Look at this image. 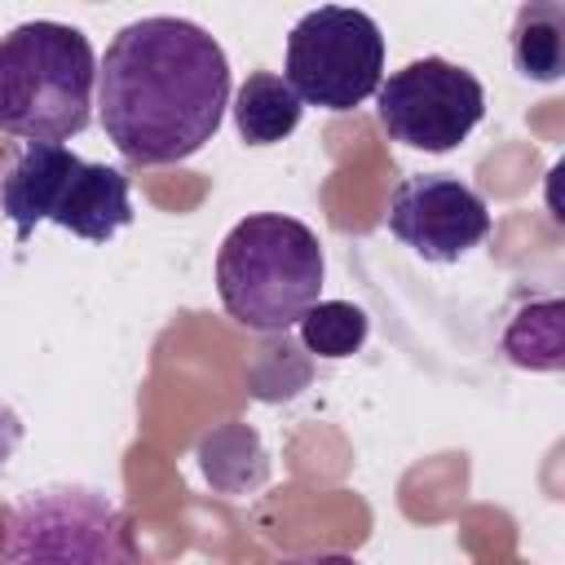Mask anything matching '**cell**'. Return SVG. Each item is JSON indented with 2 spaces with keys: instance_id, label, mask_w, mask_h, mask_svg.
Returning <instances> with one entry per match:
<instances>
[{
  "instance_id": "11",
  "label": "cell",
  "mask_w": 565,
  "mask_h": 565,
  "mask_svg": "<svg viewBox=\"0 0 565 565\" xmlns=\"http://www.w3.org/2000/svg\"><path fill=\"white\" fill-rule=\"evenodd\" d=\"M503 353L516 366L530 371H561L565 362V335H561V300L525 305L512 327L503 331Z\"/></svg>"
},
{
  "instance_id": "12",
  "label": "cell",
  "mask_w": 565,
  "mask_h": 565,
  "mask_svg": "<svg viewBox=\"0 0 565 565\" xmlns=\"http://www.w3.org/2000/svg\"><path fill=\"white\" fill-rule=\"evenodd\" d=\"M300 344L327 362H340V358H353L362 344H366V313L349 300H318L300 322Z\"/></svg>"
},
{
  "instance_id": "6",
  "label": "cell",
  "mask_w": 565,
  "mask_h": 565,
  "mask_svg": "<svg viewBox=\"0 0 565 565\" xmlns=\"http://www.w3.org/2000/svg\"><path fill=\"white\" fill-rule=\"evenodd\" d=\"M282 79L291 84L300 106H318L331 115L362 106L384 79V35L375 18L344 4L309 9L287 35Z\"/></svg>"
},
{
  "instance_id": "4",
  "label": "cell",
  "mask_w": 565,
  "mask_h": 565,
  "mask_svg": "<svg viewBox=\"0 0 565 565\" xmlns=\"http://www.w3.org/2000/svg\"><path fill=\"white\" fill-rule=\"evenodd\" d=\"M0 207L26 238L40 221H53L88 243H110L132 225L128 177L110 163H88L66 146H26L0 185Z\"/></svg>"
},
{
  "instance_id": "13",
  "label": "cell",
  "mask_w": 565,
  "mask_h": 565,
  "mask_svg": "<svg viewBox=\"0 0 565 565\" xmlns=\"http://www.w3.org/2000/svg\"><path fill=\"white\" fill-rule=\"evenodd\" d=\"M225 441H234V446H238V450H247L252 459H265V455H260V441H256V433H252V428H243V424H230V428H221L216 437H207L199 455H221V446H225ZM225 463H238V455H230V459H203V472H207V481H216V472H221ZM252 472H256V477H265V463H252Z\"/></svg>"
},
{
  "instance_id": "7",
  "label": "cell",
  "mask_w": 565,
  "mask_h": 565,
  "mask_svg": "<svg viewBox=\"0 0 565 565\" xmlns=\"http://www.w3.org/2000/svg\"><path fill=\"white\" fill-rule=\"evenodd\" d=\"M375 115L380 128L428 154L455 150L486 115V88L481 79L446 57H415L375 88Z\"/></svg>"
},
{
  "instance_id": "3",
  "label": "cell",
  "mask_w": 565,
  "mask_h": 565,
  "mask_svg": "<svg viewBox=\"0 0 565 565\" xmlns=\"http://www.w3.org/2000/svg\"><path fill=\"white\" fill-rule=\"evenodd\" d=\"M322 243L282 212L243 216L216 252L221 309L247 331H287L322 296Z\"/></svg>"
},
{
  "instance_id": "2",
  "label": "cell",
  "mask_w": 565,
  "mask_h": 565,
  "mask_svg": "<svg viewBox=\"0 0 565 565\" xmlns=\"http://www.w3.org/2000/svg\"><path fill=\"white\" fill-rule=\"evenodd\" d=\"M97 57L79 26L22 22L0 35V132L26 146H62L93 124Z\"/></svg>"
},
{
  "instance_id": "1",
  "label": "cell",
  "mask_w": 565,
  "mask_h": 565,
  "mask_svg": "<svg viewBox=\"0 0 565 565\" xmlns=\"http://www.w3.org/2000/svg\"><path fill=\"white\" fill-rule=\"evenodd\" d=\"M230 106V57L199 22L137 18L97 62V119L132 168L199 154Z\"/></svg>"
},
{
  "instance_id": "14",
  "label": "cell",
  "mask_w": 565,
  "mask_h": 565,
  "mask_svg": "<svg viewBox=\"0 0 565 565\" xmlns=\"http://www.w3.org/2000/svg\"><path fill=\"white\" fill-rule=\"evenodd\" d=\"M278 565H362V561L344 556V552H309V556H291V561H278Z\"/></svg>"
},
{
  "instance_id": "10",
  "label": "cell",
  "mask_w": 565,
  "mask_h": 565,
  "mask_svg": "<svg viewBox=\"0 0 565 565\" xmlns=\"http://www.w3.org/2000/svg\"><path fill=\"white\" fill-rule=\"evenodd\" d=\"M512 66L534 84L565 75V4L530 0L512 18Z\"/></svg>"
},
{
  "instance_id": "9",
  "label": "cell",
  "mask_w": 565,
  "mask_h": 565,
  "mask_svg": "<svg viewBox=\"0 0 565 565\" xmlns=\"http://www.w3.org/2000/svg\"><path fill=\"white\" fill-rule=\"evenodd\" d=\"M305 106L274 71H252L234 93V128L247 146H274L296 132Z\"/></svg>"
},
{
  "instance_id": "8",
  "label": "cell",
  "mask_w": 565,
  "mask_h": 565,
  "mask_svg": "<svg viewBox=\"0 0 565 565\" xmlns=\"http://www.w3.org/2000/svg\"><path fill=\"white\" fill-rule=\"evenodd\" d=\"M388 230L415 256H424L433 265H450L486 243L490 207L455 172H415L393 185Z\"/></svg>"
},
{
  "instance_id": "5",
  "label": "cell",
  "mask_w": 565,
  "mask_h": 565,
  "mask_svg": "<svg viewBox=\"0 0 565 565\" xmlns=\"http://www.w3.org/2000/svg\"><path fill=\"white\" fill-rule=\"evenodd\" d=\"M0 565H141V556L115 499L93 486H44L9 508Z\"/></svg>"
}]
</instances>
